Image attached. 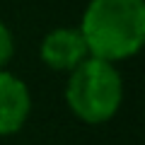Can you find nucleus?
Wrapping results in <instances>:
<instances>
[{
  "mask_svg": "<svg viewBox=\"0 0 145 145\" xmlns=\"http://www.w3.org/2000/svg\"><path fill=\"white\" fill-rule=\"evenodd\" d=\"M89 56L102 61H123L140 51L145 41L143 0H92L80 24Z\"/></svg>",
  "mask_w": 145,
  "mask_h": 145,
  "instance_id": "nucleus-1",
  "label": "nucleus"
},
{
  "mask_svg": "<svg viewBox=\"0 0 145 145\" xmlns=\"http://www.w3.org/2000/svg\"><path fill=\"white\" fill-rule=\"evenodd\" d=\"M123 82L114 63L87 56L70 70L65 99L72 114L85 123H104L119 111Z\"/></svg>",
  "mask_w": 145,
  "mask_h": 145,
  "instance_id": "nucleus-2",
  "label": "nucleus"
},
{
  "mask_svg": "<svg viewBox=\"0 0 145 145\" xmlns=\"http://www.w3.org/2000/svg\"><path fill=\"white\" fill-rule=\"evenodd\" d=\"M39 53H41V61L53 70H72L89 56L80 29H70V27L48 31L41 41Z\"/></svg>",
  "mask_w": 145,
  "mask_h": 145,
  "instance_id": "nucleus-3",
  "label": "nucleus"
},
{
  "mask_svg": "<svg viewBox=\"0 0 145 145\" xmlns=\"http://www.w3.org/2000/svg\"><path fill=\"white\" fill-rule=\"evenodd\" d=\"M12 53H15V41H12V34L3 22H0V70L10 63Z\"/></svg>",
  "mask_w": 145,
  "mask_h": 145,
  "instance_id": "nucleus-5",
  "label": "nucleus"
},
{
  "mask_svg": "<svg viewBox=\"0 0 145 145\" xmlns=\"http://www.w3.org/2000/svg\"><path fill=\"white\" fill-rule=\"evenodd\" d=\"M31 111V97L20 78L0 70V135H12L24 126Z\"/></svg>",
  "mask_w": 145,
  "mask_h": 145,
  "instance_id": "nucleus-4",
  "label": "nucleus"
}]
</instances>
